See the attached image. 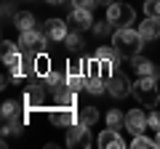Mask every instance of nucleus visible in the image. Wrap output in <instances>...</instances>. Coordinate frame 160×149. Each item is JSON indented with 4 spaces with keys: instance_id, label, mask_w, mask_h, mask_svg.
<instances>
[{
    "instance_id": "nucleus-11",
    "label": "nucleus",
    "mask_w": 160,
    "mask_h": 149,
    "mask_svg": "<svg viewBox=\"0 0 160 149\" xmlns=\"http://www.w3.org/2000/svg\"><path fill=\"white\" fill-rule=\"evenodd\" d=\"M69 24H72L78 32H83V29L93 27V16H91L88 8H72V11H69Z\"/></svg>"
},
{
    "instance_id": "nucleus-18",
    "label": "nucleus",
    "mask_w": 160,
    "mask_h": 149,
    "mask_svg": "<svg viewBox=\"0 0 160 149\" xmlns=\"http://www.w3.org/2000/svg\"><path fill=\"white\" fill-rule=\"evenodd\" d=\"M48 72H51V59L43 51V53L35 56V74H38V77H48Z\"/></svg>"
},
{
    "instance_id": "nucleus-29",
    "label": "nucleus",
    "mask_w": 160,
    "mask_h": 149,
    "mask_svg": "<svg viewBox=\"0 0 160 149\" xmlns=\"http://www.w3.org/2000/svg\"><path fill=\"white\" fill-rule=\"evenodd\" d=\"M96 6H99V0H72V8H88V11H93Z\"/></svg>"
},
{
    "instance_id": "nucleus-8",
    "label": "nucleus",
    "mask_w": 160,
    "mask_h": 149,
    "mask_svg": "<svg viewBox=\"0 0 160 149\" xmlns=\"http://www.w3.org/2000/svg\"><path fill=\"white\" fill-rule=\"evenodd\" d=\"M91 133H88V125H80V123H75V125H69L67 131V147H91Z\"/></svg>"
},
{
    "instance_id": "nucleus-12",
    "label": "nucleus",
    "mask_w": 160,
    "mask_h": 149,
    "mask_svg": "<svg viewBox=\"0 0 160 149\" xmlns=\"http://www.w3.org/2000/svg\"><path fill=\"white\" fill-rule=\"evenodd\" d=\"M144 128H147V115H144L142 109L126 112V131H131L133 136H139V133H144Z\"/></svg>"
},
{
    "instance_id": "nucleus-30",
    "label": "nucleus",
    "mask_w": 160,
    "mask_h": 149,
    "mask_svg": "<svg viewBox=\"0 0 160 149\" xmlns=\"http://www.w3.org/2000/svg\"><path fill=\"white\" fill-rule=\"evenodd\" d=\"M13 112H16V104H13V101H6V104H3V117L13 115Z\"/></svg>"
},
{
    "instance_id": "nucleus-24",
    "label": "nucleus",
    "mask_w": 160,
    "mask_h": 149,
    "mask_svg": "<svg viewBox=\"0 0 160 149\" xmlns=\"http://www.w3.org/2000/svg\"><path fill=\"white\" fill-rule=\"evenodd\" d=\"M131 147H133V149H155V147H158V141H155V138H147V136H142V133H139V136L131 141Z\"/></svg>"
},
{
    "instance_id": "nucleus-23",
    "label": "nucleus",
    "mask_w": 160,
    "mask_h": 149,
    "mask_svg": "<svg viewBox=\"0 0 160 149\" xmlns=\"http://www.w3.org/2000/svg\"><path fill=\"white\" fill-rule=\"evenodd\" d=\"M64 46L69 48L72 53H78V51H83V43H80V32L75 29V32H69L67 37H64Z\"/></svg>"
},
{
    "instance_id": "nucleus-6",
    "label": "nucleus",
    "mask_w": 160,
    "mask_h": 149,
    "mask_svg": "<svg viewBox=\"0 0 160 149\" xmlns=\"http://www.w3.org/2000/svg\"><path fill=\"white\" fill-rule=\"evenodd\" d=\"M131 88H133V83L126 77V72L115 69L112 77H109V83H107V93H109L112 99H126L128 93H131Z\"/></svg>"
},
{
    "instance_id": "nucleus-21",
    "label": "nucleus",
    "mask_w": 160,
    "mask_h": 149,
    "mask_svg": "<svg viewBox=\"0 0 160 149\" xmlns=\"http://www.w3.org/2000/svg\"><path fill=\"white\" fill-rule=\"evenodd\" d=\"M104 120H107V128H115V131H120V128L126 125V115H123L120 109H109Z\"/></svg>"
},
{
    "instance_id": "nucleus-7",
    "label": "nucleus",
    "mask_w": 160,
    "mask_h": 149,
    "mask_svg": "<svg viewBox=\"0 0 160 149\" xmlns=\"http://www.w3.org/2000/svg\"><path fill=\"white\" fill-rule=\"evenodd\" d=\"M48 120L53 123V125H62V128H69L78 123V109L75 107H59L56 109H48Z\"/></svg>"
},
{
    "instance_id": "nucleus-16",
    "label": "nucleus",
    "mask_w": 160,
    "mask_h": 149,
    "mask_svg": "<svg viewBox=\"0 0 160 149\" xmlns=\"http://www.w3.org/2000/svg\"><path fill=\"white\" fill-rule=\"evenodd\" d=\"M133 69H136V74H149V77H158V67H155L149 59L133 56Z\"/></svg>"
},
{
    "instance_id": "nucleus-14",
    "label": "nucleus",
    "mask_w": 160,
    "mask_h": 149,
    "mask_svg": "<svg viewBox=\"0 0 160 149\" xmlns=\"http://www.w3.org/2000/svg\"><path fill=\"white\" fill-rule=\"evenodd\" d=\"M43 101H46V91H43L40 85L27 88V96H24V109H38Z\"/></svg>"
},
{
    "instance_id": "nucleus-9",
    "label": "nucleus",
    "mask_w": 160,
    "mask_h": 149,
    "mask_svg": "<svg viewBox=\"0 0 160 149\" xmlns=\"http://www.w3.org/2000/svg\"><path fill=\"white\" fill-rule=\"evenodd\" d=\"M43 35L48 37V43H64V37L69 35L67 24L62 22V19H48L46 24H43Z\"/></svg>"
},
{
    "instance_id": "nucleus-31",
    "label": "nucleus",
    "mask_w": 160,
    "mask_h": 149,
    "mask_svg": "<svg viewBox=\"0 0 160 149\" xmlns=\"http://www.w3.org/2000/svg\"><path fill=\"white\" fill-rule=\"evenodd\" d=\"M48 6H59V3H64V0H46Z\"/></svg>"
},
{
    "instance_id": "nucleus-32",
    "label": "nucleus",
    "mask_w": 160,
    "mask_h": 149,
    "mask_svg": "<svg viewBox=\"0 0 160 149\" xmlns=\"http://www.w3.org/2000/svg\"><path fill=\"white\" fill-rule=\"evenodd\" d=\"M155 133H158V136H155V141H158V147H160V131H155Z\"/></svg>"
},
{
    "instance_id": "nucleus-22",
    "label": "nucleus",
    "mask_w": 160,
    "mask_h": 149,
    "mask_svg": "<svg viewBox=\"0 0 160 149\" xmlns=\"http://www.w3.org/2000/svg\"><path fill=\"white\" fill-rule=\"evenodd\" d=\"M86 91L93 93V96H99V93L107 91V80H102V77H88L86 80Z\"/></svg>"
},
{
    "instance_id": "nucleus-3",
    "label": "nucleus",
    "mask_w": 160,
    "mask_h": 149,
    "mask_svg": "<svg viewBox=\"0 0 160 149\" xmlns=\"http://www.w3.org/2000/svg\"><path fill=\"white\" fill-rule=\"evenodd\" d=\"M107 19H109V24H112L115 29H120V27H131L133 24V19H136V13H133V8L128 6V3H109L107 6Z\"/></svg>"
},
{
    "instance_id": "nucleus-15",
    "label": "nucleus",
    "mask_w": 160,
    "mask_h": 149,
    "mask_svg": "<svg viewBox=\"0 0 160 149\" xmlns=\"http://www.w3.org/2000/svg\"><path fill=\"white\" fill-rule=\"evenodd\" d=\"M78 123L80 125H88V128H93L99 123V109L96 107H83L78 112Z\"/></svg>"
},
{
    "instance_id": "nucleus-20",
    "label": "nucleus",
    "mask_w": 160,
    "mask_h": 149,
    "mask_svg": "<svg viewBox=\"0 0 160 149\" xmlns=\"http://www.w3.org/2000/svg\"><path fill=\"white\" fill-rule=\"evenodd\" d=\"M75 93L78 91H72V88H67V85L59 88L56 91V104L59 107H75Z\"/></svg>"
},
{
    "instance_id": "nucleus-17",
    "label": "nucleus",
    "mask_w": 160,
    "mask_h": 149,
    "mask_svg": "<svg viewBox=\"0 0 160 149\" xmlns=\"http://www.w3.org/2000/svg\"><path fill=\"white\" fill-rule=\"evenodd\" d=\"M13 27L19 29V32H27V29H35V16L29 11H19L16 16H13Z\"/></svg>"
},
{
    "instance_id": "nucleus-1",
    "label": "nucleus",
    "mask_w": 160,
    "mask_h": 149,
    "mask_svg": "<svg viewBox=\"0 0 160 149\" xmlns=\"http://www.w3.org/2000/svg\"><path fill=\"white\" fill-rule=\"evenodd\" d=\"M112 46L118 48L120 59H133L139 56V51H142L144 46V37L139 29H131V27H120L112 32Z\"/></svg>"
},
{
    "instance_id": "nucleus-10",
    "label": "nucleus",
    "mask_w": 160,
    "mask_h": 149,
    "mask_svg": "<svg viewBox=\"0 0 160 149\" xmlns=\"http://www.w3.org/2000/svg\"><path fill=\"white\" fill-rule=\"evenodd\" d=\"M96 147H99V149H126V141H123L120 131H115V128H107V131L99 133Z\"/></svg>"
},
{
    "instance_id": "nucleus-19",
    "label": "nucleus",
    "mask_w": 160,
    "mask_h": 149,
    "mask_svg": "<svg viewBox=\"0 0 160 149\" xmlns=\"http://www.w3.org/2000/svg\"><path fill=\"white\" fill-rule=\"evenodd\" d=\"M93 56H96V59H107V61H112L115 67H118V61H120V53H118L115 46H99Z\"/></svg>"
},
{
    "instance_id": "nucleus-25",
    "label": "nucleus",
    "mask_w": 160,
    "mask_h": 149,
    "mask_svg": "<svg viewBox=\"0 0 160 149\" xmlns=\"http://www.w3.org/2000/svg\"><path fill=\"white\" fill-rule=\"evenodd\" d=\"M144 16L160 19V0H144Z\"/></svg>"
},
{
    "instance_id": "nucleus-26",
    "label": "nucleus",
    "mask_w": 160,
    "mask_h": 149,
    "mask_svg": "<svg viewBox=\"0 0 160 149\" xmlns=\"http://www.w3.org/2000/svg\"><path fill=\"white\" fill-rule=\"evenodd\" d=\"M91 29H93V32L99 35V37H104V35H109V32H112L115 27L109 24V19H104V22H93V27H91Z\"/></svg>"
},
{
    "instance_id": "nucleus-4",
    "label": "nucleus",
    "mask_w": 160,
    "mask_h": 149,
    "mask_svg": "<svg viewBox=\"0 0 160 149\" xmlns=\"http://www.w3.org/2000/svg\"><path fill=\"white\" fill-rule=\"evenodd\" d=\"M19 48L27 53H43L48 48V37L43 35V29H27V32H22V37H19Z\"/></svg>"
},
{
    "instance_id": "nucleus-27",
    "label": "nucleus",
    "mask_w": 160,
    "mask_h": 149,
    "mask_svg": "<svg viewBox=\"0 0 160 149\" xmlns=\"http://www.w3.org/2000/svg\"><path fill=\"white\" fill-rule=\"evenodd\" d=\"M86 80L88 77H80V74H67V88L80 91V88H86Z\"/></svg>"
},
{
    "instance_id": "nucleus-2",
    "label": "nucleus",
    "mask_w": 160,
    "mask_h": 149,
    "mask_svg": "<svg viewBox=\"0 0 160 149\" xmlns=\"http://www.w3.org/2000/svg\"><path fill=\"white\" fill-rule=\"evenodd\" d=\"M131 96L136 99L144 107H158L160 101V91H158V77H149V74H139V80L133 83Z\"/></svg>"
},
{
    "instance_id": "nucleus-28",
    "label": "nucleus",
    "mask_w": 160,
    "mask_h": 149,
    "mask_svg": "<svg viewBox=\"0 0 160 149\" xmlns=\"http://www.w3.org/2000/svg\"><path fill=\"white\" fill-rule=\"evenodd\" d=\"M147 128H152V131H160V109L147 115Z\"/></svg>"
},
{
    "instance_id": "nucleus-5",
    "label": "nucleus",
    "mask_w": 160,
    "mask_h": 149,
    "mask_svg": "<svg viewBox=\"0 0 160 149\" xmlns=\"http://www.w3.org/2000/svg\"><path fill=\"white\" fill-rule=\"evenodd\" d=\"M22 61H24V51L19 48V43H11V40H3V64L13 72V77H19V69H22Z\"/></svg>"
},
{
    "instance_id": "nucleus-13",
    "label": "nucleus",
    "mask_w": 160,
    "mask_h": 149,
    "mask_svg": "<svg viewBox=\"0 0 160 149\" xmlns=\"http://www.w3.org/2000/svg\"><path fill=\"white\" fill-rule=\"evenodd\" d=\"M139 32H142L144 40H158V37H160V19L144 16V22L139 24Z\"/></svg>"
},
{
    "instance_id": "nucleus-33",
    "label": "nucleus",
    "mask_w": 160,
    "mask_h": 149,
    "mask_svg": "<svg viewBox=\"0 0 160 149\" xmlns=\"http://www.w3.org/2000/svg\"><path fill=\"white\" fill-rule=\"evenodd\" d=\"M99 3H107V6H109V3H115V0H99Z\"/></svg>"
}]
</instances>
